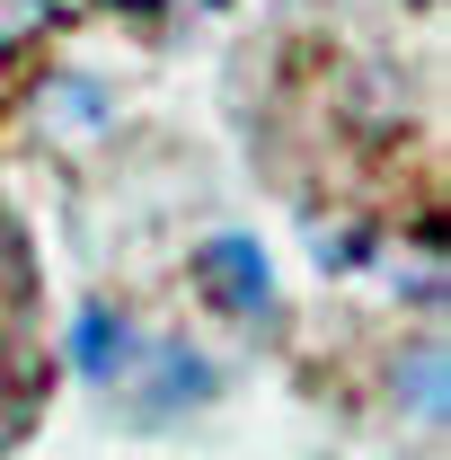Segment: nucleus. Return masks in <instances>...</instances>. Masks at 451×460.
<instances>
[{
	"mask_svg": "<svg viewBox=\"0 0 451 460\" xmlns=\"http://www.w3.org/2000/svg\"><path fill=\"white\" fill-rule=\"evenodd\" d=\"M195 284L213 292L222 310H239V319H266V310H275L266 248H257V239H239V230H222V239H204V248H195Z\"/></svg>",
	"mask_w": 451,
	"mask_h": 460,
	"instance_id": "obj_1",
	"label": "nucleus"
},
{
	"mask_svg": "<svg viewBox=\"0 0 451 460\" xmlns=\"http://www.w3.org/2000/svg\"><path fill=\"white\" fill-rule=\"evenodd\" d=\"M133 354H142V345H133V328L115 319L107 301H89V310L71 319V363H80L89 381H124V372H133Z\"/></svg>",
	"mask_w": 451,
	"mask_h": 460,
	"instance_id": "obj_2",
	"label": "nucleus"
},
{
	"mask_svg": "<svg viewBox=\"0 0 451 460\" xmlns=\"http://www.w3.org/2000/svg\"><path fill=\"white\" fill-rule=\"evenodd\" d=\"M204 390H213V372H204L186 345H169V354H160V381L142 390V416H169L177 399H204Z\"/></svg>",
	"mask_w": 451,
	"mask_h": 460,
	"instance_id": "obj_3",
	"label": "nucleus"
},
{
	"mask_svg": "<svg viewBox=\"0 0 451 460\" xmlns=\"http://www.w3.org/2000/svg\"><path fill=\"white\" fill-rule=\"evenodd\" d=\"M398 399H416V416H425V425H443V354H434V345L398 372Z\"/></svg>",
	"mask_w": 451,
	"mask_h": 460,
	"instance_id": "obj_4",
	"label": "nucleus"
},
{
	"mask_svg": "<svg viewBox=\"0 0 451 460\" xmlns=\"http://www.w3.org/2000/svg\"><path fill=\"white\" fill-rule=\"evenodd\" d=\"M115 9H160V0H115Z\"/></svg>",
	"mask_w": 451,
	"mask_h": 460,
	"instance_id": "obj_5",
	"label": "nucleus"
}]
</instances>
